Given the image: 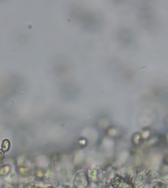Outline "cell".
Here are the masks:
<instances>
[{
	"label": "cell",
	"instance_id": "cell-1",
	"mask_svg": "<svg viewBox=\"0 0 168 188\" xmlns=\"http://www.w3.org/2000/svg\"><path fill=\"white\" fill-rule=\"evenodd\" d=\"M10 148V142L9 140L5 139L2 143V150L4 152H7Z\"/></svg>",
	"mask_w": 168,
	"mask_h": 188
},
{
	"label": "cell",
	"instance_id": "cell-2",
	"mask_svg": "<svg viewBox=\"0 0 168 188\" xmlns=\"http://www.w3.org/2000/svg\"><path fill=\"white\" fill-rule=\"evenodd\" d=\"M10 169L11 168L9 167V166H5V167H3L0 169V174L2 176L5 175V174H8L9 172L10 171Z\"/></svg>",
	"mask_w": 168,
	"mask_h": 188
},
{
	"label": "cell",
	"instance_id": "cell-3",
	"mask_svg": "<svg viewBox=\"0 0 168 188\" xmlns=\"http://www.w3.org/2000/svg\"><path fill=\"white\" fill-rule=\"evenodd\" d=\"M5 157V152L3 150H0V161H2Z\"/></svg>",
	"mask_w": 168,
	"mask_h": 188
},
{
	"label": "cell",
	"instance_id": "cell-4",
	"mask_svg": "<svg viewBox=\"0 0 168 188\" xmlns=\"http://www.w3.org/2000/svg\"><path fill=\"white\" fill-rule=\"evenodd\" d=\"M47 188H52V187H47Z\"/></svg>",
	"mask_w": 168,
	"mask_h": 188
}]
</instances>
